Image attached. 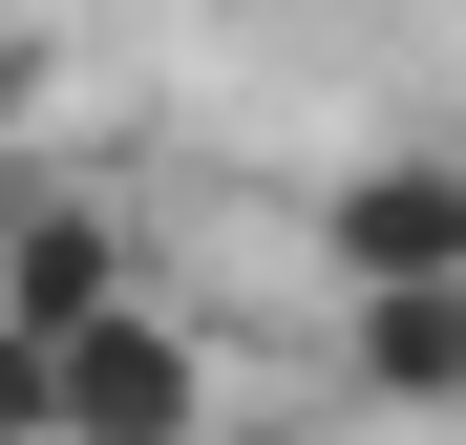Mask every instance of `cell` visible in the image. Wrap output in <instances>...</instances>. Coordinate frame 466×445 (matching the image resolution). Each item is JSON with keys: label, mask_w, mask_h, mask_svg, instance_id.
<instances>
[{"label": "cell", "mask_w": 466, "mask_h": 445, "mask_svg": "<svg viewBox=\"0 0 466 445\" xmlns=\"http://www.w3.org/2000/svg\"><path fill=\"white\" fill-rule=\"evenodd\" d=\"M43 403H64V445H191V424L233 403V360L127 276V297H86V319L43 339Z\"/></svg>", "instance_id": "6da1fadb"}, {"label": "cell", "mask_w": 466, "mask_h": 445, "mask_svg": "<svg viewBox=\"0 0 466 445\" xmlns=\"http://www.w3.org/2000/svg\"><path fill=\"white\" fill-rule=\"evenodd\" d=\"M319 276H466V148H381L319 191Z\"/></svg>", "instance_id": "7a4b0ae2"}, {"label": "cell", "mask_w": 466, "mask_h": 445, "mask_svg": "<svg viewBox=\"0 0 466 445\" xmlns=\"http://www.w3.org/2000/svg\"><path fill=\"white\" fill-rule=\"evenodd\" d=\"M127 276H148V234H127L106 191H0V319L64 339V319H86V297H127Z\"/></svg>", "instance_id": "3957f363"}, {"label": "cell", "mask_w": 466, "mask_h": 445, "mask_svg": "<svg viewBox=\"0 0 466 445\" xmlns=\"http://www.w3.org/2000/svg\"><path fill=\"white\" fill-rule=\"evenodd\" d=\"M339 382L360 403H466V276H339Z\"/></svg>", "instance_id": "277c9868"}, {"label": "cell", "mask_w": 466, "mask_h": 445, "mask_svg": "<svg viewBox=\"0 0 466 445\" xmlns=\"http://www.w3.org/2000/svg\"><path fill=\"white\" fill-rule=\"evenodd\" d=\"M0 445H64V403H43V319H0Z\"/></svg>", "instance_id": "5b68a950"}]
</instances>
